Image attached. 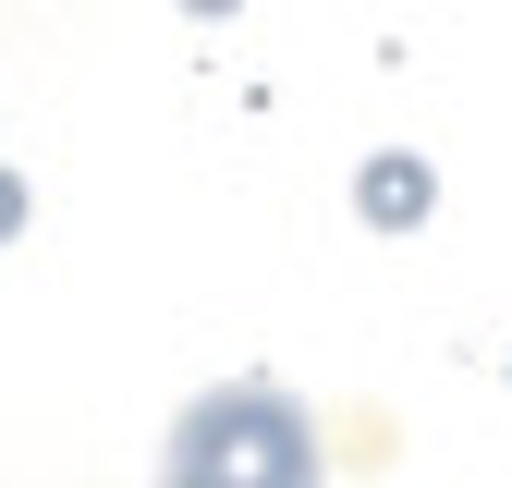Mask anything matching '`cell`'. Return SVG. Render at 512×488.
Instances as JSON below:
<instances>
[{
    "label": "cell",
    "mask_w": 512,
    "mask_h": 488,
    "mask_svg": "<svg viewBox=\"0 0 512 488\" xmlns=\"http://www.w3.org/2000/svg\"><path fill=\"white\" fill-rule=\"evenodd\" d=\"M183 488H317V440L281 391H208L183 415Z\"/></svg>",
    "instance_id": "cell-1"
}]
</instances>
